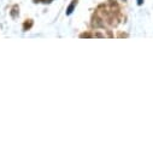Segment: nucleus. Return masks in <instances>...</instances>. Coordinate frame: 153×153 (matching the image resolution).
Masks as SVG:
<instances>
[{
  "mask_svg": "<svg viewBox=\"0 0 153 153\" xmlns=\"http://www.w3.org/2000/svg\"><path fill=\"white\" fill-rule=\"evenodd\" d=\"M75 5H76V1H74V3H72V4L70 5V6H69V9H68V11H66V13H68V15H70V13L72 12V10H74Z\"/></svg>",
  "mask_w": 153,
  "mask_h": 153,
  "instance_id": "f257e3e1",
  "label": "nucleus"
},
{
  "mask_svg": "<svg viewBox=\"0 0 153 153\" xmlns=\"http://www.w3.org/2000/svg\"><path fill=\"white\" fill-rule=\"evenodd\" d=\"M41 1H42V3H51L52 0H41Z\"/></svg>",
  "mask_w": 153,
  "mask_h": 153,
  "instance_id": "f03ea898",
  "label": "nucleus"
},
{
  "mask_svg": "<svg viewBox=\"0 0 153 153\" xmlns=\"http://www.w3.org/2000/svg\"><path fill=\"white\" fill-rule=\"evenodd\" d=\"M142 1H143V0H137V4H139V5H141V4H142Z\"/></svg>",
  "mask_w": 153,
  "mask_h": 153,
  "instance_id": "7ed1b4c3",
  "label": "nucleus"
}]
</instances>
